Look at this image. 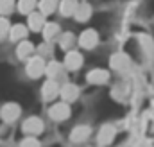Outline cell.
<instances>
[{"instance_id": "obj_1", "label": "cell", "mask_w": 154, "mask_h": 147, "mask_svg": "<svg viewBox=\"0 0 154 147\" xmlns=\"http://www.w3.org/2000/svg\"><path fill=\"white\" fill-rule=\"evenodd\" d=\"M45 59L41 58V56H36V58H31L29 61H27V74H29V77H32V79H38L41 74H45Z\"/></svg>"}, {"instance_id": "obj_2", "label": "cell", "mask_w": 154, "mask_h": 147, "mask_svg": "<svg viewBox=\"0 0 154 147\" xmlns=\"http://www.w3.org/2000/svg\"><path fill=\"white\" fill-rule=\"evenodd\" d=\"M48 115L54 120H65V118H68L70 117V106H68V102L63 101V102L52 104V108L48 110Z\"/></svg>"}, {"instance_id": "obj_3", "label": "cell", "mask_w": 154, "mask_h": 147, "mask_svg": "<svg viewBox=\"0 0 154 147\" xmlns=\"http://www.w3.org/2000/svg\"><path fill=\"white\" fill-rule=\"evenodd\" d=\"M97 43H99V34H97V31H93V29H88V31H84V33L79 36V45H81L82 48H86V50L93 48Z\"/></svg>"}, {"instance_id": "obj_4", "label": "cell", "mask_w": 154, "mask_h": 147, "mask_svg": "<svg viewBox=\"0 0 154 147\" xmlns=\"http://www.w3.org/2000/svg\"><path fill=\"white\" fill-rule=\"evenodd\" d=\"M20 106L18 104H14V102H9V104H5L2 110H0V117L5 120V122H14L18 117H20Z\"/></svg>"}, {"instance_id": "obj_5", "label": "cell", "mask_w": 154, "mask_h": 147, "mask_svg": "<svg viewBox=\"0 0 154 147\" xmlns=\"http://www.w3.org/2000/svg\"><path fill=\"white\" fill-rule=\"evenodd\" d=\"M81 65H82V56L77 52V50H70V52H66V56H65V68L66 70H77V68H81Z\"/></svg>"}, {"instance_id": "obj_6", "label": "cell", "mask_w": 154, "mask_h": 147, "mask_svg": "<svg viewBox=\"0 0 154 147\" xmlns=\"http://www.w3.org/2000/svg\"><path fill=\"white\" fill-rule=\"evenodd\" d=\"M23 131H25L27 135H39V133L43 131V122H41V118H38V117L27 118V120L23 122Z\"/></svg>"}, {"instance_id": "obj_7", "label": "cell", "mask_w": 154, "mask_h": 147, "mask_svg": "<svg viewBox=\"0 0 154 147\" xmlns=\"http://www.w3.org/2000/svg\"><path fill=\"white\" fill-rule=\"evenodd\" d=\"M59 95L63 97V101H66V102H74L77 97H79V88H77L75 84L66 83V84H63V86L59 88Z\"/></svg>"}, {"instance_id": "obj_8", "label": "cell", "mask_w": 154, "mask_h": 147, "mask_svg": "<svg viewBox=\"0 0 154 147\" xmlns=\"http://www.w3.org/2000/svg\"><path fill=\"white\" fill-rule=\"evenodd\" d=\"M57 93H59V84H57L54 79H48V81L43 84V90H41L43 99H45V101H52Z\"/></svg>"}, {"instance_id": "obj_9", "label": "cell", "mask_w": 154, "mask_h": 147, "mask_svg": "<svg viewBox=\"0 0 154 147\" xmlns=\"http://www.w3.org/2000/svg\"><path fill=\"white\" fill-rule=\"evenodd\" d=\"M108 79H109V74L102 68H95L88 74V83H91V84H104Z\"/></svg>"}, {"instance_id": "obj_10", "label": "cell", "mask_w": 154, "mask_h": 147, "mask_svg": "<svg viewBox=\"0 0 154 147\" xmlns=\"http://www.w3.org/2000/svg\"><path fill=\"white\" fill-rule=\"evenodd\" d=\"M45 25V14L43 13H29V29L31 31H41Z\"/></svg>"}, {"instance_id": "obj_11", "label": "cell", "mask_w": 154, "mask_h": 147, "mask_svg": "<svg viewBox=\"0 0 154 147\" xmlns=\"http://www.w3.org/2000/svg\"><path fill=\"white\" fill-rule=\"evenodd\" d=\"M41 31H43V38L47 41H52V39H56L57 34H59V25L56 22H48V23H45L41 27Z\"/></svg>"}, {"instance_id": "obj_12", "label": "cell", "mask_w": 154, "mask_h": 147, "mask_svg": "<svg viewBox=\"0 0 154 147\" xmlns=\"http://www.w3.org/2000/svg\"><path fill=\"white\" fill-rule=\"evenodd\" d=\"M77 5H79L77 0H61L59 2V11H61L63 16H74Z\"/></svg>"}, {"instance_id": "obj_13", "label": "cell", "mask_w": 154, "mask_h": 147, "mask_svg": "<svg viewBox=\"0 0 154 147\" xmlns=\"http://www.w3.org/2000/svg\"><path fill=\"white\" fill-rule=\"evenodd\" d=\"M90 16H91L90 4H79L75 13H74V18H75L77 22H86V20H90Z\"/></svg>"}, {"instance_id": "obj_14", "label": "cell", "mask_w": 154, "mask_h": 147, "mask_svg": "<svg viewBox=\"0 0 154 147\" xmlns=\"http://www.w3.org/2000/svg\"><path fill=\"white\" fill-rule=\"evenodd\" d=\"M25 36H27V27L22 25V23H16V25H13L9 29V38L13 41H20V39H23Z\"/></svg>"}, {"instance_id": "obj_15", "label": "cell", "mask_w": 154, "mask_h": 147, "mask_svg": "<svg viewBox=\"0 0 154 147\" xmlns=\"http://www.w3.org/2000/svg\"><path fill=\"white\" fill-rule=\"evenodd\" d=\"M88 135H90V127L88 126H77L72 131V135H70V140L72 142H82V140L88 138Z\"/></svg>"}, {"instance_id": "obj_16", "label": "cell", "mask_w": 154, "mask_h": 147, "mask_svg": "<svg viewBox=\"0 0 154 147\" xmlns=\"http://www.w3.org/2000/svg\"><path fill=\"white\" fill-rule=\"evenodd\" d=\"M113 136H115V127L113 126H104L102 129H100V133H99V144H109L111 140H113Z\"/></svg>"}, {"instance_id": "obj_17", "label": "cell", "mask_w": 154, "mask_h": 147, "mask_svg": "<svg viewBox=\"0 0 154 147\" xmlns=\"http://www.w3.org/2000/svg\"><path fill=\"white\" fill-rule=\"evenodd\" d=\"M32 52H34V47H32V43H31V41H22V43L18 45V48H16V56H18L20 59L29 58Z\"/></svg>"}, {"instance_id": "obj_18", "label": "cell", "mask_w": 154, "mask_h": 147, "mask_svg": "<svg viewBox=\"0 0 154 147\" xmlns=\"http://www.w3.org/2000/svg\"><path fill=\"white\" fill-rule=\"evenodd\" d=\"M45 74H47L50 79H56L57 75L63 74V65H61V63H56V61H50V63L45 67Z\"/></svg>"}, {"instance_id": "obj_19", "label": "cell", "mask_w": 154, "mask_h": 147, "mask_svg": "<svg viewBox=\"0 0 154 147\" xmlns=\"http://www.w3.org/2000/svg\"><path fill=\"white\" fill-rule=\"evenodd\" d=\"M39 13H43V14H50V13H54L56 11V7L59 5V2L57 0H39Z\"/></svg>"}, {"instance_id": "obj_20", "label": "cell", "mask_w": 154, "mask_h": 147, "mask_svg": "<svg viewBox=\"0 0 154 147\" xmlns=\"http://www.w3.org/2000/svg\"><path fill=\"white\" fill-rule=\"evenodd\" d=\"M36 5H38V4H36V0H20L18 9H20V13L29 14V13H32V11H34V7H36Z\"/></svg>"}, {"instance_id": "obj_21", "label": "cell", "mask_w": 154, "mask_h": 147, "mask_svg": "<svg viewBox=\"0 0 154 147\" xmlns=\"http://www.w3.org/2000/svg\"><path fill=\"white\" fill-rule=\"evenodd\" d=\"M14 9V0H0V14H9Z\"/></svg>"}, {"instance_id": "obj_22", "label": "cell", "mask_w": 154, "mask_h": 147, "mask_svg": "<svg viewBox=\"0 0 154 147\" xmlns=\"http://www.w3.org/2000/svg\"><path fill=\"white\" fill-rule=\"evenodd\" d=\"M72 43H74V34H72V33H65L63 36L59 38V45H61L63 48L72 47Z\"/></svg>"}, {"instance_id": "obj_23", "label": "cell", "mask_w": 154, "mask_h": 147, "mask_svg": "<svg viewBox=\"0 0 154 147\" xmlns=\"http://www.w3.org/2000/svg\"><path fill=\"white\" fill-rule=\"evenodd\" d=\"M9 29H11L9 20H7V18H0V39L5 38V34L9 33Z\"/></svg>"}, {"instance_id": "obj_24", "label": "cell", "mask_w": 154, "mask_h": 147, "mask_svg": "<svg viewBox=\"0 0 154 147\" xmlns=\"http://www.w3.org/2000/svg\"><path fill=\"white\" fill-rule=\"evenodd\" d=\"M22 145H38V140H34V138H25V140L22 142Z\"/></svg>"}]
</instances>
